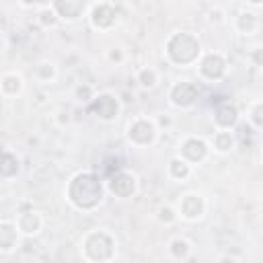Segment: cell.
Here are the masks:
<instances>
[{"label":"cell","instance_id":"1","mask_svg":"<svg viewBox=\"0 0 263 263\" xmlns=\"http://www.w3.org/2000/svg\"><path fill=\"white\" fill-rule=\"evenodd\" d=\"M103 195H105V187H103L101 179L88 171L74 175L68 185V191H66L68 201L74 208L84 210V212L97 208L103 201Z\"/></svg>","mask_w":263,"mask_h":263},{"label":"cell","instance_id":"2","mask_svg":"<svg viewBox=\"0 0 263 263\" xmlns=\"http://www.w3.org/2000/svg\"><path fill=\"white\" fill-rule=\"evenodd\" d=\"M201 53V43L197 37H193L191 33H175L168 43H166V55L171 58V62L175 64H181V66H187V64H193Z\"/></svg>","mask_w":263,"mask_h":263},{"label":"cell","instance_id":"3","mask_svg":"<svg viewBox=\"0 0 263 263\" xmlns=\"http://www.w3.org/2000/svg\"><path fill=\"white\" fill-rule=\"evenodd\" d=\"M127 138L136 146L152 144L154 138H156V125L146 117H138L127 125Z\"/></svg>","mask_w":263,"mask_h":263},{"label":"cell","instance_id":"4","mask_svg":"<svg viewBox=\"0 0 263 263\" xmlns=\"http://www.w3.org/2000/svg\"><path fill=\"white\" fill-rule=\"evenodd\" d=\"M205 212V201L199 193H185L179 199V216L185 220H199Z\"/></svg>","mask_w":263,"mask_h":263},{"label":"cell","instance_id":"5","mask_svg":"<svg viewBox=\"0 0 263 263\" xmlns=\"http://www.w3.org/2000/svg\"><path fill=\"white\" fill-rule=\"evenodd\" d=\"M208 152H210V146H208L205 140H201V138H185L183 144H181L179 156H183L187 162L195 164V162L205 160Z\"/></svg>","mask_w":263,"mask_h":263},{"label":"cell","instance_id":"6","mask_svg":"<svg viewBox=\"0 0 263 263\" xmlns=\"http://www.w3.org/2000/svg\"><path fill=\"white\" fill-rule=\"evenodd\" d=\"M195 99H197V86L191 84L189 80H181L171 88V103L175 107L187 109L195 103Z\"/></svg>","mask_w":263,"mask_h":263},{"label":"cell","instance_id":"7","mask_svg":"<svg viewBox=\"0 0 263 263\" xmlns=\"http://www.w3.org/2000/svg\"><path fill=\"white\" fill-rule=\"evenodd\" d=\"M226 72V60L220 53H208L199 62V74L208 80H218Z\"/></svg>","mask_w":263,"mask_h":263},{"label":"cell","instance_id":"8","mask_svg":"<svg viewBox=\"0 0 263 263\" xmlns=\"http://www.w3.org/2000/svg\"><path fill=\"white\" fill-rule=\"evenodd\" d=\"M95 113L103 119V121H113L119 115V101L113 95H99L95 97Z\"/></svg>","mask_w":263,"mask_h":263},{"label":"cell","instance_id":"9","mask_svg":"<svg viewBox=\"0 0 263 263\" xmlns=\"http://www.w3.org/2000/svg\"><path fill=\"white\" fill-rule=\"evenodd\" d=\"M109 191L115 193L117 197H129L136 191V177L132 173H117L109 181Z\"/></svg>","mask_w":263,"mask_h":263},{"label":"cell","instance_id":"10","mask_svg":"<svg viewBox=\"0 0 263 263\" xmlns=\"http://www.w3.org/2000/svg\"><path fill=\"white\" fill-rule=\"evenodd\" d=\"M117 21V10L109 4H99L90 12V23L95 29H109Z\"/></svg>","mask_w":263,"mask_h":263},{"label":"cell","instance_id":"11","mask_svg":"<svg viewBox=\"0 0 263 263\" xmlns=\"http://www.w3.org/2000/svg\"><path fill=\"white\" fill-rule=\"evenodd\" d=\"M16 226H18V232H23L25 236H33V234H37L39 230H41V226H43V220H41V216H39V212H23V214H18L16 216Z\"/></svg>","mask_w":263,"mask_h":263},{"label":"cell","instance_id":"12","mask_svg":"<svg viewBox=\"0 0 263 263\" xmlns=\"http://www.w3.org/2000/svg\"><path fill=\"white\" fill-rule=\"evenodd\" d=\"M86 0H53V8L60 14V18L74 21L84 12Z\"/></svg>","mask_w":263,"mask_h":263},{"label":"cell","instance_id":"13","mask_svg":"<svg viewBox=\"0 0 263 263\" xmlns=\"http://www.w3.org/2000/svg\"><path fill=\"white\" fill-rule=\"evenodd\" d=\"M16 232H18L16 222L2 218V222H0V253H10L12 249H16Z\"/></svg>","mask_w":263,"mask_h":263},{"label":"cell","instance_id":"14","mask_svg":"<svg viewBox=\"0 0 263 263\" xmlns=\"http://www.w3.org/2000/svg\"><path fill=\"white\" fill-rule=\"evenodd\" d=\"M25 82H23V76L16 74V72H4L2 74V80H0V90L4 97H14L23 90Z\"/></svg>","mask_w":263,"mask_h":263},{"label":"cell","instance_id":"15","mask_svg":"<svg viewBox=\"0 0 263 263\" xmlns=\"http://www.w3.org/2000/svg\"><path fill=\"white\" fill-rule=\"evenodd\" d=\"M216 123H218V127H222V129H232V125L238 121V111H236V107H232V105H222V107H218V111H216Z\"/></svg>","mask_w":263,"mask_h":263},{"label":"cell","instance_id":"16","mask_svg":"<svg viewBox=\"0 0 263 263\" xmlns=\"http://www.w3.org/2000/svg\"><path fill=\"white\" fill-rule=\"evenodd\" d=\"M212 146H214V150L220 152V154L230 152V150L234 148V136H232V132L220 127V129L214 134V138H212Z\"/></svg>","mask_w":263,"mask_h":263},{"label":"cell","instance_id":"17","mask_svg":"<svg viewBox=\"0 0 263 263\" xmlns=\"http://www.w3.org/2000/svg\"><path fill=\"white\" fill-rule=\"evenodd\" d=\"M191 162H187L183 156H175L171 162H168V175L173 177V179H177V181H183V179H187L189 175H191Z\"/></svg>","mask_w":263,"mask_h":263},{"label":"cell","instance_id":"18","mask_svg":"<svg viewBox=\"0 0 263 263\" xmlns=\"http://www.w3.org/2000/svg\"><path fill=\"white\" fill-rule=\"evenodd\" d=\"M257 16L253 14V12H240L238 14V18H236V29L242 33V35H253L255 31H257Z\"/></svg>","mask_w":263,"mask_h":263},{"label":"cell","instance_id":"19","mask_svg":"<svg viewBox=\"0 0 263 263\" xmlns=\"http://www.w3.org/2000/svg\"><path fill=\"white\" fill-rule=\"evenodd\" d=\"M168 251H171V255L175 257V259H181V261H185V259H189V242L185 240V238H173L171 240V245H168Z\"/></svg>","mask_w":263,"mask_h":263},{"label":"cell","instance_id":"20","mask_svg":"<svg viewBox=\"0 0 263 263\" xmlns=\"http://www.w3.org/2000/svg\"><path fill=\"white\" fill-rule=\"evenodd\" d=\"M136 80L140 82L142 88H154L156 82H158V74H156V70H152V68H142V70L138 72Z\"/></svg>","mask_w":263,"mask_h":263},{"label":"cell","instance_id":"21","mask_svg":"<svg viewBox=\"0 0 263 263\" xmlns=\"http://www.w3.org/2000/svg\"><path fill=\"white\" fill-rule=\"evenodd\" d=\"M35 76H37L39 82H49L55 76V66L51 62H39L35 66Z\"/></svg>","mask_w":263,"mask_h":263},{"label":"cell","instance_id":"22","mask_svg":"<svg viewBox=\"0 0 263 263\" xmlns=\"http://www.w3.org/2000/svg\"><path fill=\"white\" fill-rule=\"evenodd\" d=\"M58 21H60V14L55 12L53 6H47V8H43V10L39 12V23H41L43 27H55Z\"/></svg>","mask_w":263,"mask_h":263},{"label":"cell","instance_id":"23","mask_svg":"<svg viewBox=\"0 0 263 263\" xmlns=\"http://www.w3.org/2000/svg\"><path fill=\"white\" fill-rule=\"evenodd\" d=\"M249 121H251L255 127H263V103L253 105V109H251V113H249Z\"/></svg>","mask_w":263,"mask_h":263},{"label":"cell","instance_id":"24","mask_svg":"<svg viewBox=\"0 0 263 263\" xmlns=\"http://www.w3.org/2000/svg\"><path fill=\"white\" fill-rule=\"evenodd\" d=\"M177 216H179V214H175V210L168 208V205H164V208L158 210V218H160L162 222H173V220H177Z\"/></svg>","mask_w":263,"mask_h":263},{"label":"cell","instance_id":"25","mask_svg":"<svg viewBox=\"0 0 263 263\" xmlns=\"http://www.w3.org/2000/svg\"><path fill=\"white\" fill-rule=\"evenodd\" d=\"M21 2H23L25 6H33V4H35V2H39V0H21Z\"/></svg>","mask_w":263,"mask_h":263},{"label":"cell","instance_id":"26","mask_svg":"<svg viewBox=\"0 0 263 263\" xmlns=\"http://www.w3.org/2000/svg\"><path fill=\"white\" fill-rule=\"evenodd\" d=\"M249 4H253V6H261L263 4V0H247Z\"/></svg>","mask_w":263,"mask_h":263},{"label":"cell","instance_id":"27","mask_svg":"<svg viewBox=\"0 0 263 263\" xmlns=\"http://www.w3.org/2000/svg\"><path fill=\"white\" fill-rule=\"evenodd\" d=\"M261 156H263V154H261Z\"/></svg>","mask_w":263,"mask_h":263}]
</instances>
